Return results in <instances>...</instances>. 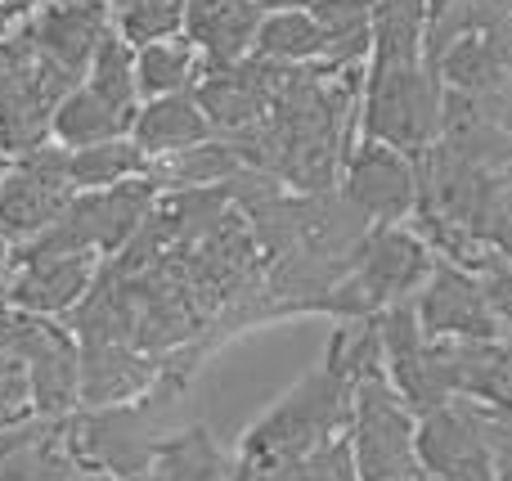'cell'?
<instances>
[{"label":"cell","mask_w":512,"mask_h":481,"mask_svg":"<svg viewBox=\"0 0 512 481\" xmlns=\"http://www.w3.org/2000/svg\"><path fill=\"white\" fill-rule=\"evenodd\" d=\"M265 9L256 0H185V36L203 54V68H234L252 59Z\"/></svg>","instance_id":"obj_13"},{"label":"cell","mask_w":512,"mask_h":481,"mask_svg":"<svg viewBox=\"0 0 512 481\" xmlns=\"http://www.w3.org/2000/svg\"><path fill=\"white\" fill-rule=\"evenodd\" d=\"M319 36H324V59L319 68H364L373 54V0H315L310 5Z\"/></svg>","instance_id":"obj_16"},{"label":"cell","mask_w":512,"mask_h":481,"mask_svg":"<svg viewBox=\"0 0 512 481\" xmlns=\"http://www.w3.org/2000/svg\"><path fill=\"white\" fill-rule=\"evenodd\" d=\"M54 481H117V477L113 473H99V468H77V473L54 477Z\"/></svg>","instance_id":"obj_31"},{"label":"cell","mask_w":512,"mask_h":481,"mask_svg":"<svg viewBox=\"0 0 512 481\" xmlns=\"http://www.w3.org/2000/svg\"><path fill=\"white\" fill-rule=\"evenodd\" d=\"M301 464H306L310 481H360L355 477V455H351V437L346 432H337L324 446H315Z\"/></svg>","instance_id":"obj_26"},{"label":"cell","mask_w":512,"mask_h":481,"mask_svg":"<svg viewBox=\"0 0 512 481\" xmlns=\"http://www.w3.org/2000/svg\"><path fill=\"white\" fill-rule=\"evenodd\" d=\"M436 266V252L423 234L405 225H373L360 239L346 275L319 297V311H333L342 320H373L400 302H414Z\"/></svg>","instance_id":"obj_2"},{"label":"cell","mask_w":512,"mask_h":481,"mask_svg":"<svg viewBox=\"0 0 512 481\" xmlns=\"http://www.w3.org/2000/svg\"><path fill=\"white\" fill-rule=\"evenodd\" d=\"M252 59L274 63V68H315L324 59V36L310 9H270L261 18Z\"/></svg>","instance_id":"obj_20"},{"label":"cell","mask_w":512,"mask_h":481,"mask_svg":"<svg viewBox=\"0 0 512 481\" xmlns=\"http://www.w3.org/2000/svg\"><path fill=\"white\" fill-rule=\"evenodd\" d=\"M9 27H18V23H9V18H5V14H0V32H9Z\"/></svg>","instance_id":"obj_35"},{"label":"cell","mask_w":512,"mask_h":481,"mask_svg":"<svg viewBox=\"0 0 512 481\" xmlns=\"http://www.w3.org/2000/svg\"><path fill=\"white\" fill-rule=\"evenodd\" d=\"M41 50H36L32 32H27V23L9 27V32H0V99L14 95L23 81L36 77V68H41Z\"/></svg>","instance_id":"obj_25"},{"label":"cell","mask_w":512,"mask_h":481,"mask_svg":"<svg viewBox=\"0 0 512 481\" xmlns=\"http://www.w3.org/2000/svg\"><path fill=\"white\" fill-rule=\"evenodd\" d=\"M351 374L337 356H324L315 374H306L265 419L252 423V432L239 446V464L274 468V464H301L315 446L346 432L351 423Z\"/></svg>","instance_id":"obj_1"},{"label":"cell","mask_w":512,"mask_h":481,"mask_svg":"<svg viewBox=\"0 0 512 481\" xmlns=\"http://www.w3.org/2000/svg\"><path fill=\"white\" fill-rule=\"evenodd\" d=\"M472 275L481 279V288H486V297H490V306H495V315H499V324L512 333V257H490L481 270H472Z\"/></svg>","instance_id":"obj_27"},{"label":"cell","mask_w":512,"mask_h":481,"mask_svg":"<svg viewBox=\"0 0 512 481\" xmlns=\"http://www.w3.org/2000/svg\"><path fill=\"white\" fill-rule=\"evenodd\" d=\"M45 5H50V0H0V14H5L9 23H27V18Z\"/></svg>","instance_id":"obj_29"},{"label":"cell","mask_w":512,"mask_h":481,"mask_svg":"<svg viewBox=\"0 0 512 481\" xmlns=\"http://www.w3.org/2000/svg\"><path fill=\"white\" fill-rule=\"evenodd\" d=\"M99 257L95 252H59V257H14L9 306L23 315H63L90 293Z\"/></svg>","instance_id":"obj_10"},{"label":"cell","mask_w":512,"mask_h":481,"mask_svg":"<svg viewBox=\"0 0 512 481\" xmlns=\"http://www.w3.org/2000/svg\"><path fill=\"white\" fill-rule=\"evenodd\" d=\"M436 360L454 401L512 414V333L495 342H436Z\"/></svg>","instance_id":"obj_11"},{"label":"cell","mask_w":512,"mask_h":481,"mask_svg":"<svg viewBox=\"0 0 512 481\" xmlns=\"http://www.w3.org/2000/svg\"><path fill=\"white\" fill-rule=\"evenodd\" d=\"M131 126H135V113L108 104L86 81H77V86L63 95V104L54 108V144H59V149H90V144L126 140Z\"/></svg>","instance_id":"obj_15"},{"label":"cell","mask_w":512,"mask_h":481,"mask_svg":"<svg viewBox=\"0 0 512 481\" xmlns=\"http://www.w3.org/2000/svg\"><path fill=\"white\" fill-rule=\"evenodd\" d=\"M162 481H230L234 468L225 464V455L216 450L212 432L207 428H189L176 437L158 441V455H153Z\"/></svg>","instance_id":"obj_22"},{"label":"cell","mask_w":512,"mask_h":481,"mask_svg":"<svg viewBox=\"0 0 512 481\" xmlns=\"http://www.w3.org/2000/svg\"><path fill=\"white\" fill-rule=\"evenodd\" d=\"M351 455L360 481H400L418 473V414L396 396L387 374H364L351 392Z\"/></svg>","instance_id":"obj_4"},{"label":"cell","mask_w":512,"mask_h":481,"mask_svg":"<svg viewBox=\"0 0 512 481\" xmlns=\"http://www.w3.org/2000/svg\"><path fill=\"white\" fill-rule=\"evenodd\" d=\"M27 32L45 63L81 81L104 36L113 32V5L108 0H50L27 18Z\"/></svg>","instance_id":"obj_9"},{"label":"cell","mask_w":512,"mask_h":481,"mask_svg":"<svg viewBox=\"0 0 512 481\" xmlns=\"http://www.w3.org/2000/svg\"><path fill=\"white\" fill-rule=\"evenodd\" d=\"M414 315L423 324V333L432 342H495L508 338V329L499 324L495 306H490L486 288L472 270L454 266V261L436 257L427 284L414 297Z\"/></svg>","instance_id":"obj_7"},{"label":"cell","mask_w":512,"mask_h":481,"mask_svg":"<svg viewBox=\"0 0 512 481\" xmlns=\"http://www.w3.org/2000/svg\"><path fill=\"white\" fill-rule=\"evenodd\" d=\"M140 176H149V158L131 144V135L90 144V149H68V180L77 194H104V189H117Z\"/></svg>","instance_id":"obj_21"},{"label":"cell","mask_w":512,"mask_h":481,"mask_svg":"<svg viewBox=\"0 0 512 481\" xmlns=\"http://www.w3.org/2000/svg\"><path fill=\"white\" fill-rule=\"evenodd\" d=\"M9 279H14V248L0 239V311L9 306Z\"/></svg>","instance_id":"obj_30"},{"label":"cell","mask_w":512,"mask_h":481,"mask_svg":"<svg viewBox=\"0 0 512 481\" xmlns=\"http://www.w3.org/2000/svg\"><path fill=\"white\" fill-rule=\"evenodd\" d=\"M445 122V99L432 59H369L360 90V131L400 149L405 158H423Z\"/></svg>","instance_id":"obj_3"},{"label":"cell","mask_w":512,"mask_h":481,"mask_svg":"<svg viewBox=\"0 0 512 481\" xmlns=\"http://www.w3.org/2000/svg\"><path fill=\"white\" fill-rule=\"evenodd\" d=\"M77 198L68 180V149L45 144V149L14 158L5 185H0V239L9 248L32 243L41 230L59 221V212Z\"/></svg>","instance_id":"obj_5"},{"label":"cell","mask_w":512,"mask_h":481,"mask_svg":"<svg viewBox=\"0 0 512 481\" xmlns=\"http://www.w3.org/2000/svg\"><path fill=\"white\" fill-rule=\"evenodd\" d=\"M203 81V54L194 50L185 32L171 41H153L135 50V86H140V104L167 95H189Z\"/></svg>","instance_id":"obj_17"},{"label":"cell","mask_w":512,"mask_h":481,"mask_svg":"<svg viewBox=\"0 0 512 481\" xmlns=\"http://www.w3.org/2000/svg\"><path fill=\"white\" fill-rule=\"evenodd\" d=\"M486 410V405H481ZM486 441H490V468L495 481H512V414L486 410Z\"/></svg>","instance_id":"obj_28"},{"label":"cell","mask_w":512,"mask_h":481,"mask_svg":"<svg viewBox=\"0 0 512 481\" xmlns=\"http://www.w3.org/2000/svg\"><path fill=\"white\" fill-rule=\"evenodd\" d=\"M337 194L369 225H405L418 212V171L414 158L378 140H360L342 158Z\"/></svg>","instance_id":"obj_6"},{"label":"cell","mask_w":512,"mask_h":481,"mask_svg":"<svg viewBox=\"0 0 512 481\" xmlns=\"http://www.w3.org/2000/svg\"><path fill=\"white\" fill-rule=\"evenodd\" d=\"M243 171V158L234 153L230 140H207L185 153L149 162V180L162 189H221Z\"/></svg>","instance_id":"obj_19"},{"label":"cell","mask_w":512,"mask_h":481,"mask_svg":"<svg viewBox=\"0 0 512 481\" xmlns=\"http://www.w3.org/2000/svg\"><path fill=\"white\" fill-rule=\"evenodd\" d=\"M400 481H436V477H427L423 468H418V473H409V477H400Z\"/></svg>","instance_id":"obj_34"},{"label":"cell","mask_w":512,"mask_h":481,"mask_svg":"<svg viewBox=\"0 0 512 481\" xmlns=\"http://www.w3.org/2000/svg\"><path fill=\"white\" fill-rule=\"evenodd\" d=\"M86 81L95 95H104L108 104L126 108V113H140V86H135V50L117 36V27L104 36V45L95 50V59H90L86 68Z\"/></svg>","instance_id":"obj_23"},{"label":"cell","mask_w":512,"mask_h":481,"mask_svg":"<svg viewBox=\"0 0 512 481\" xmlns=\"http://www.w3.org/2000/svg\"><path fill=\"white\" fill-rule=\"evenodd\" d=\"M113 27L131 50L171 41L185 32V0H122L113 5Z\"/></svg>","instance_id":"obj_24"},{"label":"cell","mask_w":512,"mask_h":481,"mask_svg":"<svg viewBox=\"0 0 512 481\" xmlns=\"http://www.w3.org/2000/svg\"><path fill=\"white\" fill-rule=\"evenodd\" d=\"M153 378L144 360L122 351V342H86L81 351V401L86 405H122Z\"/></svg>","instance_id":"obj_18"},{"label":"cell","mask_w":512,"mask_h":481,"mask_svg":"<svg viewBox=\"0 0 512 481\" xmlns=\"http://www.w3.org/2000/svg\"><path fill=\"white\" fill-rule=\"evenodd\" d=\"M122 481H162V477H158V468H144V473H135V477H122Z\"/></svg>","instance_id":"obj_32"},{"label":"cell","mask_w":512,"mask_h":481,"mask_svg":"<svg viewBox=\"0 0 512 481\" xmlns=\"http://www.w3.org/2000/svg\"><path fill=\"white\" fill-rule=\"evenodd\" d=\"M77 86V77H68L54 63H41L32 81L0 99V149L9 158H27V153L54 144V108L63 104V95Z\"/></svg>","instance_id":"obj_12"},{"label":"cell","mask_w":512,"mask_h":481,"mask_svg":"<svg viewBox=\"0 0 512 481\" xmlns=\"http://www.w3.org/2000/svg\"><path fill=\"white\" fill-rule=\"evenodd\" d=\"M9 167H14V158H9L5 149H0V185H5V176H9Z\"/></svg>","instance_id":"obj_33"},{"label":"cell","mask_w":512,"mask_h":481,"mask_svg":"<svg viewBox=\"0 0 512 481\" xmlns=\"http://www.w3.org/2000/svg\"><path fill=\"white\" fill-rule=\"evenodd\" d=\"M418 464L436 481H495L486 441V410L450 401L418 419Z\"/></svg>","instance_id":"obj_8"},{"label":"cell","mask_w":512,"mask_h":481,"mask_svg":"<svg viewBox=\"0 0 512 481\" xmlns=\"http://www.w3.org/2000/svg\"><path fill=\"white\" fill-rule=\"evenodd\" d=\"M207 140H216V131H212V122H207V113L198 108L194 90H189V95H167V99L140 104L135 126H131V144L149 162L171 158V153H185V149L207 144Z\"/></svg>","instance_id":"obj_14"}]
</instances>
